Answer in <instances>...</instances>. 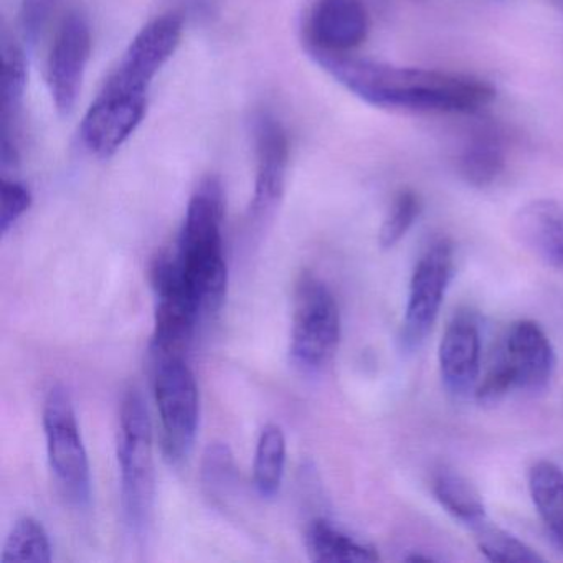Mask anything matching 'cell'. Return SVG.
<instances>
[{
  "label": "cell",
  "mask_w": 563,
  "mask_h": 563,
  "mask_svg": "<svg viewBox=\"0 0 563 563\" xmlns=\"http://www.w3.org/2000/svg\"><path fill=\"white\" fill-rule=\"evenodd\" d=\"M341 311L329 286L311 273L296 283L291 355L296 364L319 371L334 358L341 342Z\"/></svg>",
  "instance_id": "5b68a950"
},
{
  "label": "cell",
  "mask_w": 563,
  "mask_h": 563,
  "mask_svg": "<svg viewBox=\"0 0 563 563\" xmlns=\"http://www.w3.org/2000/svg\"><path fill=\"white\" fill-rule=\"evenodd\" d=\"M453 275V243L448 239L434 240L417 260L408 286L401 328V344L408 351L420 347L433 329Z\"/></svg>",
  "instance_id": "9c48e42d"
},
{
  "label": "cell",
  "mask_w": 563,
  "mask_h": 563,
  "mask_svg": "<svg viewBox=\"0 0 563 563\" xmlns=\"http://www.w3.org/2000/svg\"><path fill=\"white\" fill-rule=\"evenodd\" d=\"M154 391L163 424L164 454L170 463H180L189 456L199 427V388L183 357L159 362Z\"/></svg>",
  "instance_id": "ba28073f"
},
{
  "label": "cell",
  "mask_w": 563,
  "mask_h": 563,
  "mask_svg": "<svg viewBox=\"0 0 563 563\" xmlns=\"http://www.w3.org/2000/svg\"><path fill=\"white\" fill-rule=\"evenodd\" d=\"M60 0H22V29L25 37L35 41L44 31Z\"/></svg>",
  "instance_id": "83f0119b"
},
{
  "label": "cell",
  "mask_w": 563,
  "mask_h": 563,
  "mask_svg": "<svg viewBox=\"0 0 563 563\" xmlns=\"http://www.w3.org/2000/svg\"><path fill=\"white\" fill-rule=\"evenodd\" d=\"M183 32V21L177 15L154 19L133 38L117 71L101 91L147 101L154 78L176 54Z\"/></svg>",
  "instance_id": "30bf717a"
},
{
  "label": "cell",
  "mask_w": 563,
  "mask_h": 563,
  "mask_svg": "<svg viewBox=\"0 0 563 563\" xmlns=\"http://www.w3.org/2000/svg\"><path fill=\"white\" fill-rule=\"evenodd\" d=\"M286 467V438L279 424L269 423L260 433L253 463V483L263 499H272L282 489Z\"/></svg>",
  "instance_id": "7402d4cb"
},
{
  "label": "cell",
  "mask_w": 563,
  "mask_h": 563,
  "mask_svg": "<svg viewBox=\"0 0 563 563\" xmlns=\"http://www.w3.org/2000/svg\"><path fill=\"white\" fill-rule=\"evenodd\" d=\"M256 174L250 217L268 219L282 202L288 176L289 141L275 118L263 114L255 124Z\"/></svg>",
  "instance_id": "7c38bea8"
},
{
  "label": "cell",
  "mask_w": 563,
  "mask_h": 563,
  "mask_svg": "<svg viewBox=\"0 0 563 563\" xmlns=\"http://www.w3.org/2000/svg\"><path fill=\"white\" fill-rule=\"evenodd\" d=\"M51 560L52 543L45 527L35 517H21L5 540L0 563H48Z\"/></svg>",
  "instance_id": "603a6c76"
},
{
  "label": "cell",
  "mask_w": 563,
  "mask_h": 563,
  "mask_svg": "<svg viewBox=\"0 0 563 563\" xmlns=\"http://www.w3.org/2000/svg\"><path fill=\"white\" fill-rule=\"evenodd\" d=\"M153 285L157 302L151 349L161 361L183 357L202 311L184 279L176 255H163L156 260Z\"/></svg>",
  "instance_id": "52a82bcc"
},
{
  "label": "cell",
  "mask_w": 563,
  "mask_h": 563,
  "mask_svg": "<svg viewBox=\"0 0 563 563\" xmlns=\"http://www.w3.org/2000/svg\"><path fill=\"white\" fill-rule=\"evenodd\" d=\"M147 103L100 91L81 123V141L93 156H114L146 117Z\"/></svg>",
  "instance_id": "4fadbf2b"
},
{
  "label": "cell",
  "mask_w": 563,
  "mask_h": 563,
  "mask_svg": "<svg viewBox=\"0 0 563 563\" xmlns=\"http://www.w3.org/2000/svg\"><path fill=\"white\" fill-rule=\"evenodd\" d=\"M421 209H423V203L415 190H400L391 200L387 216L382 222L380 232H378V243L382 249L390 250L400 243L417 222Z\"/></svg>",
  "instance_id": "d4e9b609"
},
{
  "label": "cell",
  "mask_w": 563,
  "mask_h": 563,
  "mask_svg": "<svg viewBox=\"0 0 563 563\" xmlns=\"http://www.w3.org/2000/svg\"><path fill=\"white\" fill-rule=\"evenodd\" d=\"M507 166L506 140L499 131L483 128L471 134L457 157V173L470 186H493Z\"/></svg>",
  "instance_id": "ac0fdd59"
},
{
  "label": "cell",
  "mask_w": 563,
  "mask_h": 563,
  "mask_svg": "<svg viewBox=\"0 0 563 563\" xmlns=\"http://www.w3.org/2000/svg\"><path fill=\"white\" fill-rule=\"evenodd\" d=\"M48 463L64 496L75 506H87L91 496L90 463L81 440L70 391L64 385L48 390L44 405Z\"/></svg>",
  "instance_id": "8992f818"
},
{
  "label": "cell",
  "mask_w": 563,
  "mask_h": 563,
  "mask_svg": "<svg viewBox=\"0 0 563 563\" xmlns=\"http://www.w3.org/2000/svg\"><path fill=\"white\" fill-rule=\"evenodd\" d=\"M517 245L532 258L563 273V200L537 199L523 203L510 220Z\"/></svg>",
  "instance_id": "2e32d148"
},
{
  "label": "cell",
  "mask_w": 563,
  "mask_h": 563,
  "mask_svg": "<svg viewBox=\"0 0 563 563\" xmlns=\"http://www.w3.org/2000/svg\"><path fill=\"white\" fill-rule=\"evenodd\" d=\"M529 493L547 532L563 552V467L537 461L529 471Z\"/></svg>",
  "instance_id": "44dd1931"
},
{
  "label": "cell",
  "mask_w": 563,
  "mask_h": 563,
  "mask_svg": "<svg viewBox=\"0 0 563 563\" xmlns=\"http://www.w3.org/2000/svg\"><path fill=\"white\" fill-rule=\"evenodd\" d=\"M32 207V194L18 180L0 183V232L8 233Z\"/></svg>",
  "instance_id": "484cf974"
},
{
  "label": "cell",
  "mask_w": 563,
  "mask_h": 563,
  "mask_svg": "<svg viewBox=\"0 0 563 563\" xmlns=\"http://www.w3.org/2000/svg\"><path fill=\"white\" fill-rule=\"evenodd\" d=\"M90 57V25L80 14H70L58 29L47 65L48 90L62 117H68L80 98Z\"/></svg>",
  "instance_id": "8fae6325"
},
{
  "label": "cell",
  "mask_w": 563,
  "mask_h": 563,
  "mask_svg": "<svg viewBox=\"0 0 563 563\" xmlns=\"http://www.w3.org/2000/svg\"><path fill=\"white\" fill-rule=\"evenodd\" d=\"M555 367L549 335L537 322L517 321L500 338L474 394L481 405L499 404L510 394H540L552 382Z\"/></svg>",
  "instance_id": "3957f363"
},
{
  "label": "cell",
  "mask_w": 563,
  "mask_h": 563,
  "mask_svg": "<svg viewBox=\"0 0 563 563\" xmlns=\"http://www.w3.org/2000/svg\"><path fill=\"white\" fill-rule=\"evenodd\" d=\"M27 58L24 51L9 41L8 35L2 37V84H0V121H2V136H0V161L2 167H14L19 163L18 123L24 103L25 88H27Z\"/></svg>",
  "instance_id": "e0dca14e"
},
{
  "label": "cell",
  "mask_w": 563,
  "mask_h": 563,
  "mask_svg": "<svg viewBox=\"0 0 563 563\" xmlns=\"http://www.w3.org/2000/svg\"><path fill=\"white\" fill-rule=\"evenodd\" d=\"M306 51L345 90L382 110L467 114L483 110L496 97L489 84L471 75L395 67L316 48Z\"/></svg>",
  "instance_id": "6da1fadb"
},
{
  "label": "cell",
  "mask_w": 563,
  "mask_h": 563,
  "mask_svg": "<svg viewBox=\"0 0 563 563\" xmlns=\"http://www.w3.org/2000/svg\"><path fill=\"white\" fill-rule=\"evenodd\" d=\"M236 476L232 453L223 443H213L203 454L202 477L206 486L212 490L223 489Z\"/></svg>",
  "instance_id": "4316f807"
},
{
  "label": "cell",
  "mask_w": 563,
  "mask_h": 563,
  "mask_svg": "<svg viewBox=\"0 0 563 563\" xmlns=\"http://www.w3.org/2000/svg\"><path fill=\"white\" fill-rule=\"evenodd\" d=\"M431 490L440 506L473 532L490 522L483 497L476 487L456 471L446 467L438 471L433 476Z\"/></svg>",
  "instance_id": "ffe728a7"
},
{
  "label": "cell",
  "mask_w": 563,
  "mask_h": 563,
  "mask_svg": "<svg viewBox=\"0 0 563 563\" xmlns=\"http://www.w3.org/2000/svg\"><path fill=\"white\" fill-rule=\"evenodd\" d=\"M223 212L222 186L210 177L190 199L177 243L180 272L202 314L219 311L229 285L222 240Z\"/></svg>",
  "instance_id": "7a4b0ae2"
},
{
  "label": "cell",
  "mask_w": 563,
  "mask_h": 563,
  "mask_svg": "<svg viewBox=\"0 0 563 563\" xmlns=\"http://www.w3.org/2000/svg\"><path fill=\"white\" fill-rule=\"evenodd\" d=\"M306 549L312 562L357 563L380 560L374 545L355 539L351 533L344 532L324 519L314 520L308 527Z\"/></svg>",
  "instance_id": "d6986e66"
},
{
  "label": "cell",
  "mask_w": 563,
  "mask_h": 563,
  "mask_svg": "<svg viewBox=\"0 0 563 563\" xmlns=\"http://www.w3.org/2000/svg\"><path fill=\"white\" fill-rule=\"evenodd\" d=\"M438 365L444 388L454 397L476 391L481 375V332L476 319L460 312L441 335Z\"/></svg>",
  "instance_id": "9a60e30c"
},
{
  "label": "cell",
  "mask_w": 563,
  "mask_h": 563,
  "mask_svg": "<svg viewBox=\"0 0 563 563\" xmlns=\"http://www.w3.org/2000/svg\"><path fill=\"white\" fill-rule=\"evenodd\" d=\"M371 31L362 0H316L306 31V47L349 54L364 44Z\"/></svg>",
  "instance_id": "5bb4252c"
},
{
  "label": "cell",
  "mask_w": 563,
  "mask_h": 563,
  "mask_svg": "<svg viewBox=\"0 0 563 563\" xmlns=\"http://www.w3.org/2000/svg\"><path fill=\"white\" fill-rule=\"evenodd\" d=\"M481 553L489 562L497 563H537L543 562V556L539 555L532 547L527 545L523 540L517 539L507 530L494 527L493 523H486L479 530L474 532Z\"/></svg>",
  "instance_id": "cb8c5ba5"
},
{
  "label": "cell",
  "mask_w": 563,
  "mask_h": 563,
  "mask_svg": "<svg viewBox=\"0 0 563 563\" xmlns=\"http://www.w3.org/2000/svg\"><path fill=\"white\" fill-rule=\"evenodd\" d=\"M118 463L124 516L134 532H144L153 512L156 476L153 424L146 401L136 388H131L121 404Z\"/></svg>",
  "instance_id": "277c9868"
}]
</instances>
